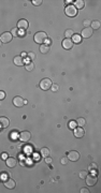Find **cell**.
<instances>
[{"label": "cell", "mask_w": 101, "mask_h": 193, "mask_svg": "<svg viewBox=\"0 0 101 193\" xmlns=\"http://www.w3.org/2000/svg\"><path fill=\"white\" fill-rule=\"evenodd\" d=\"M34 40L38 44H44V42L47 40V34H46L44 31H39L34 34Z\"/></svg>", "instance_id": "6da1fadb"}, {"label": "cell", "mask_w": 101, "mask_h": 193, "mask_svg": "<svg viewBox=\"0 0 101 193\" xmlns=\"http://www.w3.org/2000/svg\"><path fill=\"white\" fill-rule=\"evenodd\" d=\"M52 85H53L52 84V80H50V78H43L40 81V88L42 90H48L52 87Z\"/></svg>", "instance_id": "7a4b0ae2"}, {"label": "cell", "mask_w": 101, "mask_h": 193, "mask_svg": "<svg viewBox=\"0 0 101 193\" xmlns=\"http://www.w3.org/2000/svg\"><path fill=\"white\" fill-rule=\"evenodd\" d=\"M65 13H66L67 16H69V17H74L78 14V10L75 9L74 5H68L66 8V10H65Z\"/></svg>", "instance_id": "3957f363"}, {"label": "cell", "mask_w": 101, "mask_h": 193, "mask_svg": "<svg viewBox=\"0 0 101 193\" xmlns=\"http://www.w3.org/2000/svg\"><path fill=\"white\" fill-rule=\"evenodd\" d=\"M86 183L88 186H95L97 183V176L94 174H87V176L85 177Z\"/></svg>", "instance_id": "277c9868"}, {"label": "cell", "mask_w": 101, "mask_h": 193, "mask_svg": "<svg viewBox=\"0 0 101 193\" xmlns=\"http://www.w3.org/2000/svg\"><path fill=\"white\" fill-rule=\"evenodd\" d=\"M13 39V36L11 34V32L7 31V32H3V33L0 36V41H1L2 43H9L11 42Z\"/></svg>", "instance_id": "5b68a950"}, {"label": "cell", "mask_w": 101, "mask_h": 193, "mask_svg": "<svg viewBox=\"0 0 101 193\" xmlns=\"http://www.w3.org/2000/svg\"><path fill=\"white\" fill-rule=\"evenodd\" d=\"M29 26V23L27 20H20L17 21V29H21V30H27Z\"/></svg>", "instance_id": "8992f818"}, {"label": "cell", "mask_w": 101, "mask_h": 193, "mask_svg": "<svg viewBox=\"0 0 101 193\" xmlns=\"http://www.w3.org/2000/svg\"><path fill=\"white\" fill-rule=\"evenodd\" d=\"M26 103V101L23 99L22 97H20V96H17V97H15L14 99H13V104L15 105L16 107H22V106H24V104Z\"/></svg>", "instance_id": "52a82bcc"}, {"label": "cell", "mask_w": 101, "mask_h": 193, "mask_svg": "<svg viewBox=\"0 0 101 193\" xmlns=\"http://www.w3.org/2000/svg\"><path fill=\"white\" fill-rule=\"evenodd\" d=\"M68 159H69L70 161H73V162L78 161V160L80 159V153H79L78 151H75V150L70 151L69 154H68Z\"/></svg>", "instance_id": "ba28073f"}, {"label": "cell", "mask_w": 101, "mask_h": 193, "mask_svg": "<svg viewBox=\"0 0 101 193\" xmlns=\"http://www.w3.org/2000/svg\"><path fill=\"white\" fill-rule=\"evenodd\" d=\"M30 138H31V134L29 131H23L20 134V140L22 142H28Z\"/></svg>", "instance_id": "9c48e42d"}, {"label": "cell", "mask_w": 101, "mask_h": 193, "mask_svg": "<svg viewBox=\"0 0 101 193\" xmlns=\"http://www.w3.org/2000/svg\"><path fill=\"white\" fill-rule=\"evenodd\" d=\"M92 32H94V30L90 28V27H86V28H84L83 30H82V37L83 38H90L92 36Z\"/></svg>", "instance_id": "30bf717a"}, {"label": "cell", "mask_w": 101, "mask_h": 193, "mask_svg": "<svg viewBox=\"0 0 101 193\" xmlns=\"http://www.w3.org/2000/svg\"><path fill=\"white\" fill-rule=\"evenodd\" d=\"M10 124V120L8 117H4V116H1L0 117V128L4 129V128H8Z\"/></svg>", "instance_id": "8fae6325"}, {"label": "cell", "mask_w": 101, "mask_h": 193, "mask_svg": "<svg viewBox=\"0 0 101 193\" xmlns=\"http://www.w3.org/2000/svg\"><path fill=\"white\" fill-rule=\"evenodd\" d=\"M62 47L65 48V50H71V48L73 47V42L71 39H65L62 41Z\"/></svg>", "instance_id": "7c38bea8"}, {"label": "cell", "mask_w": 101, "mask_h": 193, "mask_svg": "<svg viewBox=\"0 0 101 193\" xmlns=\"http://www.w3.org/2000/svg\"><path fill=\"white\" fill-rule=\"evenodd\" d=\"M3 183H4L5 188H8V189H14V188H15V186H16L15 181L13 180V179H11V178H8V179H5Z\"/></svg>", "instance_id": "4fadbf2b"}, {"label": "cell", "mask_w": 101, "mask_h": 193, "mask_svg": "<svg viewBox=\"0 0 101 193\" xmlns=\"http://www.w3.org/2000/svg\"><path fill=\"white\" fill-rule=\"evenodd\" d=\"M74 136L75 137H83L84 134H85V132H84L83 128L82 127H78V128H74Z\"/></svg>", "instance_id": "5bb4252c"}, {"label": "cell", "mask_w": 101, "mask_h": 193, "mask_svg": "<svg viewBox=\"0 0 101 193\" xmlns=\"http://www.w3.org/2000/svg\"><path fill=\"white\" fill-rule=\"evenodd\" d=\"M13 62H14V64H16V66H18V67H22V66H24V58L22 56H16V57H14V60H13Z\"/></svg>", "instance_id": "9a60e30c"}, {"label": "cell", "mask_w": 101, "mask_h": 193, "mask_svg": "<svg viewBox=\"0 0 101 193\" xmlns=\"http://www.w3.org/2000/svg\"><path fill=\"white\" fill-rule=\"evenodd\" d=\"M5 162H7V166L9 167H14L16 165V163H17V161H16L15 158H8L7 160H5Z\"/></svg>", "instance_id": "2e32d148"}, {"label": "cell", "mask_w": 101, "mask_h": 193, "mask_svg": "<svg viewBox=\"0 0 101 193\" xmlns=\"http://www.w3.org/2000/svg\"><path fill=\"white\" fill-rule=\"evenodd\" d=\"M50 153H51V151H50V149H48L47 147H43V148L40 150V154H41L42 157H44V158L50 157Z\"/></svg>", "instance_id": "e0dca14e"}, {"label": "cell", "mask_w": 101, "mask_h": 193, "mask_svg": "<svg viewBox=\"0 0 101 193\" xmlns=\"http://www.w3.org/2000/svg\"><path fill=\"white\" fill-rule=\"evenodd\" d=\"M40 51L42 54H47L50 51V45L48 44H42L40 45Z\"/></svg>", "instance_id": "ac0fdd59"}, {"label": "cell", "mask_w": 101, "mask_h": 193, "mask_svg": "<svg viewBox=\"0 0 101 193\" xmlns=\"http://www.w3.org/2000/svg\"><path fill=\"white\" fill-rule=\"evenodd\" d=\"M84 5H85V2H84L83 0H76L74 7H75L76 10H80V9H83Z\"/></svg>", "instance_id": "d6986e66"}, {"label": "cell", "mask_w": 101, "mask_h": 193, "mask_svg": "<svg viewBox=\"0 0 101 193\" xmlns=\"http://www.w3.org/2000/svg\"><path fill=\"white\" fill-rule=\"evenodd\" d=\"M91 27L90 28L94 30V29H99L100 28V21L99 20H94V21H91Z\"/></svg>", "instance_id": "ffe728a7"}, {"label": "cell", "mask_w": 101, "mask_h": 193, "mask_svg": "<svg viewBox=\"0 0 101 193\" xmlns=\"http://www.w3.org/2000/svg\"><path fill=\"white\" fill-rule=\"evenodd\" d=\"M75 122H76V124H78L79 127H83V126H85L86 120L84 118H82V117H80V118H78V120H76Z\"/></svg>", "instance_id": "44dd1931"}, {"label": "cell", "mask_w": 101, "mask_h": 193, "mask_svg": "<svg viewBox=\"0 0 101 193\" xmlns=\"http://www.w3.org/2000/svg\"><path fill=\"white\" fill-rule=\"evenodd\" d=\"M26 70L27 71H34V62H27L26 63Z\"/></svg>", "instance_id": "7402d4cb"}, {"label": "cell", "mask_w": 101, "mask_h": 193, "mask_svg": "<svg viewBox=\"0 0 101 193\" xmlns=\"http://www.w3.org/2000/svg\"><path fill=\"white\" fill-rule=\"evenodd\" d=\"M73 34H74V33H73L72 29H68V30L65 31V37H67V39H70V38L72 37Z\"/></svg>", "instance_id": "603a6c76"}, {"label": "cell", "mask_w": 101, "mask_h": 193, "mask_svg": "<svg viewBox=\"0 0 101 193\" xmlns=\"http://www.w3.org/2000/svg\"><path fill=\"white\" fill-rule=\"evenodd\" d=\"M72 38H73V40H72V42L73 43H80L81 42V37L79 36V34H73L72 36Z\"/></svg>", "instance_id": "cb8c5ba5"}, {"label": "cell", "mask_w": 101, "mask_h": 193, "mask_svg": "<svg viewBox=\"0 0 101 193\" xmlns=\"http://www.w3.org/2000/svg\"><path fill=\"white\" fill-rule=\"evenodd\" d=\"M20 29H17V28H13L12 29V31H11V34H12L13 37H17L18 34H20Z\"/></svg>", "instance_id": "d4e9b609"}, {"label": "cell", "mask_w": 101, "mask_h": 193, "mask_svg": "<svg viewBox=\"0 0 101 193\" xmlns=\"http://www.w3.org/2000/svg\"><path fill=\"white\" fill-rule=\"evenodd\" d=\"M68 162H69V159H68V157H62L60 159V163L62 165H66L68 164Z\"/></svg>", "instance_id": "484cf974"}, {"label": "cell", "mask_w": 101, "mask_h": 193, "mask_svg": "<svg viewBox=\"0 0 101 193\" xmlns=\"http://www.w3.org/2000/svg\"><path fill=\"white\" fill-rule=\"evenodd\" d=\"M27 56H28V58L30 59V60H34V59H35V53H34V51H30V53L27 54Z\"/></svg>", "instance_id": "4316f807"}, {"label": "cell", "mask_w": 101, "mask_h": 193, "mask_svg": "<svg viewBox=\"0 0 101 193\" xmlns=\"http://www.w3.org/2000/svg\"><path fill=\"white\" fill-rule=\"evenodd\" d=\"M87 174H88V173H87L86 171H81V172H80V178L85 179V177L87 176Z\"/></svg>", "instance_id": "83f0119b"}, {"label": "cell", "mask_w": 101, "mask_h": 193, "mask_svg": "<svg viewBox=\"0 0 101 193\" xmlns=\"http://www.w3.org/2000/svg\"><path fill=\"white\" fill-rule=\"evenodd\" d=\"M42 0H32V4L34 5H41V3H42Z\"/></svg>", "instance_id": "f1b7e54d"}, {"label": "cell", "mask_w": 101, "mask_h": 193, "mask_svg": "<svg viewBox=\"0 0 101 193\" xmlns=\"http://www.w3.org/2000/svg\"><path fill=\"white\" fill-rule=\"evenodd\" d=\"M91 24V21L89 20H84V23H83V25H84V27H89V25H90Z\"/></svg>", "instance_id": "f546056e"}, {"label": "cell", "mask_w": 101, "mask_h": 193, "mask_svg": "<svg viewBox=\"0 0 101 193\" xmlns=\"http://www.w3.org/2000/svg\"><path fill=\"white\" fill-rule=\"evenodd\" d=\"M75 126H76V122H75V121H70V123H69V127L71 128V129H74V128H75Z\"/></svg>", "instance_id": "4dcf8cb0"}, {"label": "cell", "mask_w": 101, "mask_h": 193, "mask_svg": "<svg viewBox=\"0 0 101 193\" xmlns=\"http://www.w3.org/2000/svg\"><path fill=\"white\" fill-rule=\"evenodd\" d=\"M52 90H53V91H57V90H58V85L53 84V85H52Z\"/></svg>", "instance_id": "1f68e13d"}, {"label": "cell", "mask_w": 101, "mask_h": 193, "mask_svg": "<svg viewBox=\"0 0 101 193\" xmlns=\"http://www.w3.org/2000/svg\"><path fill=\"white\" fill-rule=\"evenodd\" d=\"M45 162L47 163V164H51V163L53 162V160H52V158H50V157H46L45 158Z\"/></svg>", "instance_id": "d6a6232c"}, {"label": "cell", "mask_w": 101, "mask_h": 193, "mask_svg": "<svg viewBox=\"0 0 101 193\" xmlns=\"http://www.w3.org/2000/svg\"><path fill=\"white\" fill-rule=\"evenodd\" d=\"M5 98V92L4 91H0V100H3Z\"/></svg>", "instance_id": "836d02e7"}, {"label": "cell", "mask_w": 101, "mask_h": 193, "mask_svg": "<svg viewBox=\"0 0 101 193\" xmlns=\"http://www.w3.org/2000/svg\"><path fill=\"white\" fill-rule=\"evenodd\" d=\"M81 192H82V193H88L89 190L87 189V188H82V189H81Z\"/></svg>", "instance_id": "e575fe53"}, {"label": "cell", "mask_w": 101, "mask_h": 193, "mask_svg": "<svg viewBox=\"0 0 101 193\" xmlns=\"http://www.w3.org/2000/svg\"><path fill=\"white\" fill-rule=\"evenodd\" d=\"M1 158H2L3 160H7V159H8V154H7V153H2V157H1Z\"/></svg>", "instance_id": "d590c367"}, {"label": "cell", "mask_w": 101, "mask_h": 193, "mask_svg": "<svg viewBox=\"0 0 101 193\" xmlns=\"http://www.w3.org/2000/svg\"><path fill=\"white\" fill-rule=\"evenodd\" d=\"M5 178H7V173H3V175H2V179L5 180Z\"/></svg>", "instance_id": "8d00e7d4"}, {"label": "cell", "mask_w": 101, "mask_h": 193, "mask_svg": "<svg viewBox=\"0 0 101 193\" xmlns=\"http://www.w3.org/2000/svg\"><path fill=\"white\" fill-rule=\"evenodd\" d=\"M24 56H27V53H25V51H24V53H22V57H24Z\"/></svg>", "instance_id": "74e56055"}, {"label": "cell", "mask_w": 101, "mask_h": 193, "mask_svg": "<svg viewBox=\"0 0 101 193\" xmlns=\"http://www.w3.org/2000/svg\"><path fill=\"white\" fill-rule=\"evenodd\" d=\"M2 45V42H1V41H0V46H1Z\"/></svg>", "instance_id": "f35d334b"}]
</instances>
